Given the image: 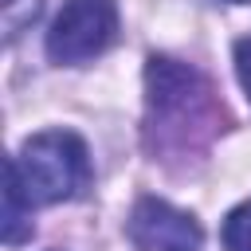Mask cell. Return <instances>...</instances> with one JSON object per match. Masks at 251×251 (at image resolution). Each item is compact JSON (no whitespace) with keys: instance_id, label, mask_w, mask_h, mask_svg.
Instances as JSON below:
<instances>
[{"instance_id":"7","label":"cell","mask_w":251,"mask_h":251,"mask_svg":"<svg viewBox=\"0 0 251 251\" xmlns=\"http://www.w3.org/2000/svg\"><path fill=\"white\" fill-rule=\"evenodd\" d=\"M35 12H39V0H4V27H8V35H16L27 20H35Z\"/></svg>"},{"instance_id":"2","label":"cell","mask_w":251,"mask_h":251,"mask_svg":"<svg viewBox=\"0 0 251 251\" xmlns=\"http://www.w3.org/2000/svg\"><path fill=\"white\" fill-rule=\"evenodd\" d=\"M8 180L20 188V196L35 204H59L78 196L90 184V153L86 141L71 129H47L20 145V153L8 161Z\"/></svg>"},{"instance_id":"5","label":"cell","mask_w":251,"mask_h":251,"mask_svg":"<svg viewBox=\"0 0 251 251\" xmlns=\"http://www.w3.org/2000/svg\"><path fill=\"white\" fill-rule=\"evenodd\" d=\"M31 204L20 196V188L8 180L4 188V243H24L27 231H31Z\"/></svg>"},{"instance_id":"6","label":"cell","mask_w":251,"mask_h":251,"mask_svg":"<svg viewBox=\"0 0 251 251\" xmlns=\"http://www.w3.org/2000/svg\"><path fill=\"white\" fill-rule=\"evenodd\" d=\"M224 251H251V200L227 212V220H224Z\"/></svg>"},{"instance_id":"9","label":"cell","mask_w":251,"mask_h":251,"mask_svg":"<svg viewBox=\"0 0 251 251\" xmlns=\"http://www.w3.org/2000/svg\"><path fill=\"white\" fill-rule=\"evenodd\" d=\"M227 4H243V0H227Z\"/></svg>"},{"instance_id":"1","label":"cell","mask_w":251,"mask_h":251,"mask_svg":"<svg viewBox=\"0 0 251 251\" xmlns=\"http://www.w3.org/2000/svg\"><path fill=\"white\" fill-rule=\"evenodd\" d=\"M224 110L212 82L169 55H153L145 67V145L161 161L200 157L220 126Z\"/></svg>"},{"instance_id":"8","label":"cell","mask_w":251,"mask_h":251,"mask_svg":"<svg viewBox=\"0 0 251 251\" xmlns=\"http://www.w3.org/2000/svg\"><path fill=\"white\" fill-rule=\"evenodd\" d=\"M235 75H239V86H243L247 98H251V35H243V39L235 43Z\"/></svg>"},{"instance_id":"3","label":"cell","mask_w":251,"mask_h":251,"mask_svg":"<svg viewBox=\"0 0 251 251\" xmlns=\"http://www.w3.org/2000/svg\"><path fill=\"white\" fill-rule=\"evenodd\" d=\"M118 35V4L114 0H67L47 31L51 63H86L102 55Z\"/></svg>"},{"instance_id":"4","label":"cell","mask_w":251,"mask_h":251,"mask_svg":"<svg viewBox=\"0 0 251 251\" xmlns=\"http://www.w3.org/2000/svg\"><path fill=\"white\" fill-rule=\"evenodd\" d=\"M129 239L137 251H200L204 231L188 212L173 208L169 200L141 196L129 212Z\"/></svg>"}]
</instances>
